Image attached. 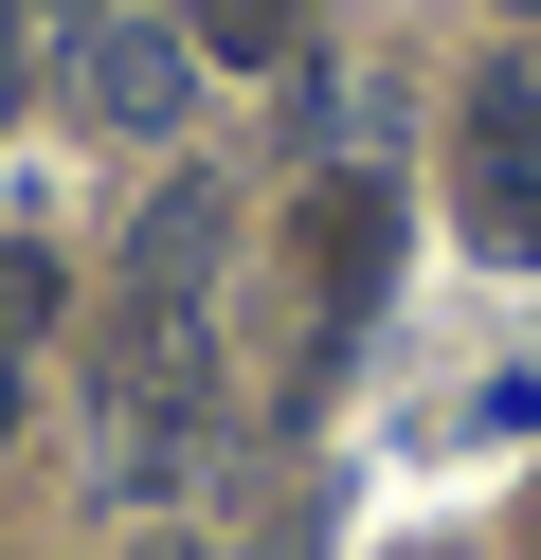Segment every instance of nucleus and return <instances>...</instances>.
I'll return each mask as SVG.
<instances>
[{"mask_svg": "<svg viewBox=\"0 0 541 560\" xmlns=\"http://www.w3.org/2000/svg\"><path fill=\"white\" fill-rule=\"evenodd\" d=\"M199 416H216L199 307H127V326H108V452H127V488H163L180 452H199Z\"/></svg>", "mask_w": 541, "mask_h": 560, "instance_id": "1", "label": "nucleus"}, {"mask_svg": "<svg viewBox=\"0 0 541 560\" xmlns=\"http://www.w3.org/2000/svg\"><path fill=\"white\" fill-rule=\"evenodd\" d=\"M469 235H487L505 271H541V73L469 91Z\"/></svg>", "mask_w": 541, "mask_h": 560, "instance_id": "2", "label": "nucleus"}, {"mask_svg": "<svg viewBox=\"0 0 541 560\" xmlns=\"http://www.w3.org/2000/svg\"><path fill=\"white\" fill-rule=\"evenodd\" d=\"M180 91H199V37H180L163 0L72 37V109H91V127H180Z\"/></svg>", "mask_w": 541, "mask_h": 560, "instance_id": "3", "label": "nucleus"}, {"mask_svg": "<svg viewBox=\"0 0 541 560\" xmlns=\"http://www.w3.org/2000/svg\"><path fill=\"white\" fill-rule=\"evenodd\" d=\"M379 271H397V182H307V307L361 326Z\"/></svg>", "mask_w": 541, "mask_h": 560, "instance_id": "4", "label": "nucleus"}, {"mask_svg": "<svg viewBox=\"0 0 541 560\" xmlns=\"http://www.w3.org/2000/svg\"><path fill=\"white\" fill-rule=\"evenodd\" d=\"M216 254H235V199H216V182H163V199H144V254H127V307H199Z\"/></svg>", "mask_w": 541, "mask_h": 560, "instance_id": "5", "label": "nucleus"}, {"mask_svg": "<svg viewBox=\"0 0 541 560\" xmlns=\"http://www.w3.org/2000/svg\"><path fill=\"white\" fill-rule=\"evenodd\" d=\"M180 37H199L216 73H289V55H307V0H180Z\"/></svg>", "mask_w": 541, "mask_h": 560, "instance_id": "6", "label": "nucleus"}, {"mask_svg": "<svg viewBox=\"0 0 541 560\" xmlns=\"http://www.w3.org/2000/svg\"><path fill=\"white\" fill-rule=\"evenodd\" d=\"M19 326H55V254H0V343Z\"/></svg>", "mask_w": 541, "mask_h": 560, "instance_id": "7", "label": "nucleus"}, {"mask_svg": "<svg viewBox=\"0 0 541 560\" xmlns=\"http://www.w3.org/2000/svg\"><path fill=\"white\" fill-rule=\"evenodd\" d=\"M0 434H19V362H0Z\"/></svg>", "mask_w": 541, "mask_h": 560, "instance_id": "8", "label": "nucleus"}, {"mask_svg": "<svg viewBox=\"0 0 541 560\" xmlns=\"http://www.w3.org/2000/svg\"><path fill=\"white\" fill-rule=\"evenodd\" d=\"M163 560H180V542H163Z\"/></svg>", "mask_w": 541, "mask_h": 560, "instance_id": "9", "label": "nucleus"}]
</instances>
